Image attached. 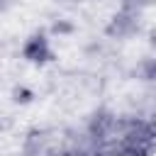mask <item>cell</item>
<instances>
[{
  "mask_svg": "<svg viewBox=\"0 0 156 156\" xmlns=\"http://www.w3.org/2000/svg\"><path fill=\"white\" fill-rule=\"evenodd\" d=\"M141 29V12H132V10H117L107 27H105V34L110 39H132L136 32Z\"/></svg>",
  "mask_w": 156,
  "mask_h": 156,
  "instance_id": "obj_1",
  "label": "cell"
},
{
  "mask_svg": "<svg viewBox=\"0 0 156 156\" xmlns=\"http://www.w3.org/2000/svg\"><path fill=\"white\" fill-rule=\"evenodd\" d=\"M22 56L24 61L34 63V66H44L54 58V49H51V39L46 37V32H34L24 39L22 44Z\"/></svg>",
  "mask_w": 156,
  "mask_h": 156,
  "instance_id": "obj_2",
  "label": "cell"
},
{
  "mask_svg": "<svg viewBox=\"0 0 156 156\" xmlns=\"http://www.w3.org/2000/svg\"><path fill=\"white\" fill-rule=\"evenodd\" d=\"M32 98H34L32 88H27V85H15L12 88V100L17 105H27V102H32Z\"/></svg>",
  "mask_w": 156,
  "mask_h": 156,
  "instance_id": "obj_3",
  "label": "cell"
},
{
  "mask_svg": "<svg viewBox=\"0 0 156 156\" xmlns=\"http://www.w3.org/2000/svg\"><path fill=\"white\" fill-rule=\"evenodd\" d=\"M122 10H132V12H144L154 0H117Z\"/></svg>",
  "mask_w": 156,
  "mask_h": 156,
  "instance_id": "obj_4",
  "label": "cell"
},
{
  "mask_svg": "<svg viewBox=\"0 0 156 156\" xmlns=\"http://www.w3.org/2000/svg\"><path fill=\"white\" fill-rule=\"evenodd\" d=\"M51 32H54V34H71V32H73V24L61 20V22H54V24H51Z\"/></svg>",
  "mask_w": 156,
  "mask_h": 156,
  "instance_id": "obj_5",
  "label": "cell"
},
{
  "mask_svg": "<svg viewBox=\"0 0 156 156\" xmlns=\"http://www.w3.org/2000/svg\"><path fill=\"white\" fill-rule=\"evenodd\" d=\"M144 76H146L149 80H156V58H154V61H149V63L144 66Z\"/></svg>",
  "mask_w": 156,
  "mask_h": 156,
  "instance_id": "obj_6",
  "label": "cell"
},
{
  "mask_svg": "<svg viewBox=\"0 0 156 156\" xmlns=\"http://www.w3.org/2000/svg\"><path fill=\"white\" fill-rule=\"evenodd\" d=\"M56 5H61V7H78L83 0H54Z\"/></svg>",
  "mask_w": 156,
  "mask_h": 156,
  "instance_id": "obj_7",
  "label": "cell"
},
{
  "mask_svg": "<svg viewBox=\"0 0 156 156\" xmlns=\"http://www.w3.org/2000/svg\"><path fill=\"white\" fill-rule=\"evenodd\" d=\"M10 5H12V0H0V12H5Z\"/></svg>",
  "mask_w": 156,
  "mask_h": 156,
  "instance_id": "obj_8",
  "label": "cell"
}]
</instances>
